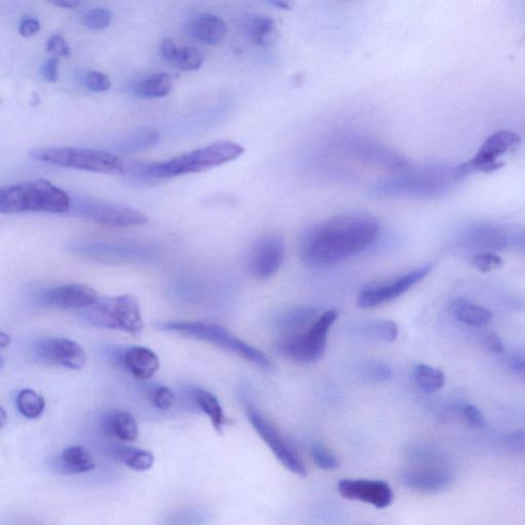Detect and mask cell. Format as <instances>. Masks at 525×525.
Listing matches in <instances>:
<instances>
[{
    "label": "cell",
    "instance_id": "obj_1",
    "mask_svg": "<svg viewBox=\"0 0 525 525\" xmlns=\"http://www.w3.org/2000/svg\"><path fill=\"white\" fill-rule=\"evenodd\" d=\"M381 222L372 214L348 213L309 227L300 240V257L308 266L322 268L352 259L379 240Z\"/></svg>",
    "mask_w": 525,
    "mask_h": 525
},
{
    "label": "cell",
    "instance_id": "obj_2",
    "mask_svg": "<svg viewBox=\"0 0 525 525\" xmlns=\"http://www.w3.org/2000/svg\"><path fill=\"white\" fill-rule=\"evenodd\" d=\"M245 147L232 141H219L158 163L125 164L123 172L141 180H161L211 170L244 156Z\"/></svg>",
    "mask_w": 525,
    "mask_h": 525
},
{
    "label": "cell",
    "instance_id": "obj_3",
    "mask_svg": "<svg viewBox=\"0 0 525 525\" xmlns=\"http://www.w3.org/2000/svg\"><path fill=\"white\" fill-rule=\"evenodd\" d=\"M457 183L456 166L429 164L381 180L372 187L376 197L430 198L440 197Z\"/></svg>",
    "mask_w": 525,
    "mask_h": 525
},
{
    "label": "cell",
    "instance_id": "obj_4",
    "mask_svg": "<svg viewBox=\"0 0 525 525\" xmlns=\"http://www.w3.org/2000/svg\"><path fill=\"white\" fill-rule=\"evenodd\" d=\"M70 195L48 180L37 179L4 186L0 190V212L66 214L71 210Z\"/></svg>",
    "mask_w": 525,
    "mask_h": 525
},
{
    "label": "cell",
    "instance_id": "obj_5",
    "mask_svg": "<svg viewBox=\"0 0 525 525\" xmlns=\"http://www.w3.org/2000/svg\"><path fill=\"white\" fill-rule=\"evenodd\" d=\"M156 327L160 331L173 332L210 343V344L226 350L228 352L240 356L241 359H245L261 368L271 369L273 368L271 359L260 349L247 344L215 323L171 320L158 322Z\"/></svg>",
    "mask_w": 525,
    "mask_h": 525
},
{
    "label": "cell",
    "instance_id": "obj_6",
    "mask_svg": "<svg viewBox=\"0 0 525 525\" xmlns=\"http://www.w3.org/2000/svg\"><path fill=\"white\" fill-rule=\"evenodd\" d=\"M84 315L93 327L132 335L142 333L145 327L139 301L132 294L99 299L95 305L86 309Z\"/></svg>",
    "mask_w": 525,
    "mask_h": 525
},
{
    "label": "cell",
    "instance_id": "obj_7",
    "mask_svg": "<svg viewBox=\"0 0 525 525\" xmlns=\"http://www.w3.org/2000/svg\"><path fill=\"white\" fill-rule=\"evenodd\" d=\"M30 158L38 163L101 174L123 172L125 168L124 161L114 154L85 148H40L32 150Z\"/></svg>",
    "mask_w": 525,
    "mask_h": 525
},
{
    "label": "cell",
    "instance_id": "obj_8",
    "mask_svg": "<svg viewBox=\"0 0 525 525\" xmlns=\"http://www.w3.org/2000/svg\"><path fill=\"white\" fill-rule=\"evenodd\" d=\"M338 313L335 311L322 312L306 331L280 338L279 352L286 359L299 363H312L322 359L326 352L329 329Z\"/></svg>",
    "mask_w": 525,
    "mask_h": 525
},
{
    "label": "cell",
    "instance_id": "obj_9",
    "mask_svg": "<svg viewBox=\"0 0 525 525\" xmlns=\"http://www.w3.org/2000/svg\"><path fill=\"white\" fill-rule=\"evenodd\" d=\"M521 144L520 134L501 130L484 141L474 158L456 166V178L460 182L475 173H494L506 165V158L513 154Z\"/></svg>",
    "mask_w": 525,
    "mask_h": 525
},
{
    "label": "cell",
    "instance_id": "obj_10",
    "mask_svg": "<svg viewBox=\"0 0 525 525\" xmlns=\"http://www.w3.org/2000/svg\"><path fill=\"white\" fill-rule=\"evenodd\" d=\"M335 145L350 158L384 168L392 174L405 172L412 166L409 161L400 153L376 142V141L359 136V134L358 136L356 134L341 136L335 139Z\"/></svg>",
    "mask_w": 525,
    "mask_h": 525
},
{
    "label": "cell",
    "instance_id": "obj_11",
    "mask_svg": "<svg viewBox=\"0 0 525 525\" xmlns=\"http://www.w3.org/2000/svg\"><path fill=\"white\" fill-rule=\"evenodd\" d=\"M77 217L109 227H133L147 223V217L134 208L93 198L72 199L71 210Z\"/></svg>",
    "mask_w": 525,
    "mask_h": 525
},
{
    "label": "cell",
    "instance_id": "obj_12",
    "mask_svg": "<svg viewBox=\"0 0 525 525\" xmlns=\"http://www.w3.org/2000/svg\"><path fill=\"white\" fill-rule=\"evenodd\" d=\"M247 416L255 432L271 449L282 465L298 476H306L307 471L304 463H303L297 449L286 439L284 434L255 408H248Z\"/></svg>",
    "mask_w": 525,
    "mask_h": 525
},
{
    "label": "cell",
    "instance_id": "obj_13",
    "mask_svg": "<svg viewBox=\"0 0 525 525\" xmlns=\"http://www.w3.org/2000/svg\"><path fill=\"white\" fill-rule=\"evenodd\" d=\"M32 352L38 361L45 365L72 370L83 369L87 360L85 349L77 342L59 336L36 341Z\"/></svg>",
    "mask_w": 525,
    "mask_h": 525
},
{
    "label": "cell",
    "instance_id": "obj_14",
    "mask_svg": "<svg viewBox=\"0 0 525 525\" xmlns=\"http://www.w3.org/2000/svg\"><path fill=\"white\" fill-rule=\"evenodd\" d=\"M285 255V241L279 234L262 235L252 248L248 258V271L255 279H271L279 271Z\"/></svg>",
    "mask_w": 525,
    "mask_h": 525
},
{
    "label": "cell",
    "instance_id": "obj_15",
    "mask_svg": "<svg viewBox=\"0 0 525 525\" xmlns=\"http://www.w3.org/2000/svg\"><path fill=\"white\" fill-rule=\"evenodd\" d=\"M432 265H426L400 276L388 284L370 287L363 289L359 298V305L362 308L378 307L392 302L406 294L408 289L426 279Z\"/></svg>",
    "mask_w": 525,
    "mask_h": 525
},
{
    "label": "cell",
    "instance_id": "obj_16",
    "mask_svg": "<svg viewBox=\"0 0 525 525\" xmlns=\"http://www.w3.org/2000/svg\"><path fill=\"white\" fill-rule=\"evenodd\" d=\"M339 494L348 500L359 501L384 509L392 505L393 493L385 481L343 480L338 484Z\"/></svg>",
    "mask_w": 525,
    "mask_h": 525
},
{
    "label": "cell",
    "instance_id": "obj_17",
    "mask_svg": "<svg viewBox=\"0 0 525 525\" xmlns=\"http://www.w3.org/2000/svg\"><path fill=\"white\" fill-rule=\"evenodd\" d=\"M405 486L422 493H440L453 481V476L439 463H423V465L408 469L401 475Z\"/></svg>",
    "mask_w": 525,
    "mask_h": 525
},
{
    "label": "cell",
    "instance_id": "obj_18",
    "mask_svg": "<svg viewBox=\"0 0 525 525\" xmlns=\"http://www.w3.org/2000/svg\"><path fill=\"white\" fill-rule=\"evenodd\" d=\"M99 299L96 289L80 284L58 286L43 295L44 305L59 309H87Z\"/></svg>",
    "mask_w": 525,
    "mask_h": 525
},
{
    "label": "cell",
    "instance_id": "obj_19",
    "mask_svg": "<svg viewBox=\"0 0 525 525\" xmlns=\"http://www.w3.org/2000/svg\"><path fill=\"white\" fill-rule=\"evenodd\" d=\"M187 27L194 39L208 45L221 44L227 35L224 20L210 12H201L194 16Z\"/></svg>",
    "mask_w": 525,
    "mask_h": 525
},
{
    "label": "cell",
    "instance_id": "obj_20",
    "mask_svg": "<svg viewBox=\"0 0 525 525\" xmlns=\"http://www.w3.org/2000/svg\"><path fill=\"white\" fill-rule=\"evenodd\" d=\"M123 360L125 368L129 370L133 378L141 381L152 379L160 367L158 355L151 349L142 346H133L127 349Z\"/></svg>",
    "mask_w": 525,
    "mask_h": 525
},
{
    "label": "cell",
    "instance_id": "obj_21",
    "mask_svg": "<svg viewBox=\"0 0 525 525\" xmlns=\"http://www.w3.org/2000/svg\"><path fill=\"white\" fill-rule=\"evenodd\" d=\"M159 52L161 57L181 70H198L205 62L203 52L199 50L194 46H180L171 38L161 42Z\"/></svg>",
    "mask_w": 525,
    "mask_h": 525
},
{
    "label": "cell",
    "instance_id": "obj_22",
    "mask_svg": "<svg viewBox=\"0 0 525 525\" xmlns=\"http://www.w3.org/2000/svg\"><path fill=\"white\" fill-rule=\"evenodd\" d=\"M100 425L106 435L121 441L133 442L139 436L136 420L125 410H108L101 418Z\"/></svg>",
    "mask_w": 525,
    "mask_h": 525
},
{
    "label": "cell",
    "instance_id": "obj_23",
    "mask_svg": "<svg viewBox=\"0 0 525 525\" xmlns=\"http://www.w3.org/2000/svg\"><path fill=\"white\" fill-rule=\"evenodd\" d=\"M242 32L250 42L261 48H269L279 39V28L274 20L262 15H251L242 20Z\"/></svg>",
    "mask_w": 525,
    "mask_h": 525
},
{
    "label": "cell",
    "instance_id": "obj_24",
    "mask_svg": "<svg viewBox=\"0 0 525 525\" xmlns=\"http://www.w3.org/2000/svg\"><path fill=\"white\" fill-rule=\"evenodd\" d=\"M321 313L319 309L312 307L295 308L281 313L276 320L280 338L306 331Z\"/></svg>",
    "mask_w": 525,
    "mask_h": 525
},
{
    "label": "cell",
    "instance_id": "obj_25",
    "mask_svg": "<svg viewBox=\"0 0 525 525\" xmlns=\"http://www.w3.org/2000/svg\"><path fill=\"white\" fill-rule=\"evenodd\" d=\"M95 467L93 456L82 446L65 448L55 461V468L59 472L67 475L89 472Z\"/></svg>",
    "mask_w": 525,
    "mask_h": 525
},
{
    "label": "cell",
    "instance_id": "obj_26",
    "mask_svg": "<svg viewBox=\"0 0 525 525\" xmlns=\"http://www.w3.org/2000/svg\"><path fill=\"white\" fill-rule=\"evenodd\" d=\"M449 311L455 319L469 327H486L494 320V315L488 308L474 304L466 299L453 301Z\"/></svg>",
    "mask_w": 525,
    "mask_h": 525
},
{
    "label": "cell",
    "instance_id": "obj_27",
    "mask_svg": "<svg viewBox=\"0 0 525 525\" xmlns=\"http://www.w3.org/2000/svg\"><path fill=\"white\" fill-rule=\"evenodd\" d=\"M471 246L481 250H502L507 244L506 234L494 225H478L471 229L467 235Z\"/></svg>",
    "mask_w": 525,
    "mask_h": 525
},
{
    "label": "cell",
    "instance_id": "obj_28",
    "mask_svg": "<svg viewBox=\"0 0 525 525\" xmlns=\"http://www.w3.org/2000/svg\"><path fill=\"white\" fill-rule=\"evenodd\" d=\"M173 78L167 73H156L133 85V93L140 98H164L173 91Z\"/></svg>",
    "mask_w": 525,
    "mask_h": 525
},
{
    "label": "cell",
    "instance_id": "obj_29",
    "mask_svg": "<svg viewBox=\"0 0 525 525\" xmlns=\"http://www.w3.org/2000/svg\"><path fill=\"white\" fill-rule=\"evenodd\" d=\"M159 133L152 129L133 131L121 137L114 143V149L119 152H139L149 149L159 142Z\"/></svg>",
    "mask_w": 525,
    "mask_h": 525
},
{
    "label": "cell",
    "instance_id": "obj_30",
    "mask_svg": "<svg viewBox=\"0 0 525 525\" xmlns=\"http://www.w3.org/2000/svg\"><path fill=\"white\" fill-rule=\"evenodd\" d=\"M355 334L362 338L385 342H394L399 336V327L389 319H374L359 323Z\"/></svg>",
    "mask_w": 525,
    "mask_h": 525
},
{
    "label": "cell",
    "instance_id": "obj_31",
    "mask_svg": "<svg viewBox=\"0 0 525 525\" xmlns=\"http://www.w3.org/2000/svg\"><path fill=\"white\" fill-rule=\"evenodd\" d=\"M193 397L201 412L208 416L215 431L221 433L227 423V419L217 397L204 389L195 390Z\"/></svg>",
    "mask_w": 525,
    "mask_h": 525
},
{
    "label": "cell",
    "instance_id": "obj_32",
    "mask_svg": "<svg viewBox=\"0 0 525 525\" xmlns=\"http://www.w3.org/2000/svg\"><path fill=\"white\" fill-rule=\"evenodd\" d=\"M113 455L124 465L139 472L150 470L154 465V456L146 449L120 446L113 449Z\"/></svg>",
    "mask_w": 525,
    "mask_h": 525
},
{
    "label": "cell",
    "instance_id": "obj_33",
    "mask_svg": "<svg viewBox=\"0 0 525 525\" xmlns=\"http://www.w3.org/2000/svg\"><path fill=\"white\" fill-rule=\"evenodd\" d=\"M414 378L416 385L427 393L440 392L446 385V376L443 372L424 363L416 366Z\"/></svg>",
    "mask_w": 525,
    "mask_h": 525
},
{
    "label": "cell",
    "instance_id": "obj_34",
    "mask_svg": "<svg viewBox=\"0 0 525 525\" xmlns=\"http://www.w3.org/2000/svg\"><path fill=\"white\" fill-rule=\"evenodd\" d=\"M16 405L19 413L25 418L36 420L44 414L45 400L35 390L23 389L17 396Z\"/></svg>",
    "mask_w": 525,
    "mask_h": 525
},
{
    "label": "cell",
    "instance_id": "obj_35",
    "mask_svg": "<svg viewBox=\"0 0 525 525\" xmlns=\"http://www.w3.org/2000/svg\"><path fill=\"white\" fill-rule=\"evenodd\" d=\"M207 514L198 508H186L174 511L166 516L161 525H205Z\"/></svg>",
    "mask_w": 525,
    "mask_h": 525
},
{
    "label": "cell",
    "instance_id": "obj_36",
    "mask_svg": "<svg viewBox=\"0 0 525 525\" xmlns=\"http://www.w3.org/2000/svg\"><path fill=\"white\" fill-rule=\"evenodd\" d=\"M112 22V13L107 9H93L86 12L83 17V24L86 28L102 30Z\"/></svg>",
    "mask_w": 525,
    "mask_h": 525
},
{
    "label": "cell",
    "instance_id": "obj_37",
    "mask_svg": "<svg viewBox=\"0 0 525 525\" xmlns=\"http://www.w3.org/2000/svg\"><path fill=\"white\" fill-rule=\"evenodd\" d=\"M361 375L369 382L382 383L392 380L393 372L385 363L372 361L363 367Z\"/></svg>",
    "mask_w": 525,
    "mask_h": 525
},
{
    "label": "cell",
    "instance_id": "obj_38",
    "mask_svg": "<svg viewBox=\"0 0 525 525\" xmlns=\"http://www.w3.org/2000/svg\"><path fill=\"white\" fill-rule=\"evenodd\" d=\"M311 456L316 465L321 469L334 470L339 466L338 456L321 444H314L311 448Z\"/></svg>",
    "mask_w": 525,
    "mask_h": 525
},
{
    "label": "cell",
    "instance_id": "obj_39",
    "mask_svg": "<svg viewBox=\"0 0 525 525\" xmlns=\"http://www.w3.org/2000/svg\"><path fill=\"white\" fill-rule=\"evenodd\" d=\"M472 265L478 271L482 273H489L496 271V269L502 267L503 260L499 255L491 252H483L477 254L472 258Z\"/></svg>",
    "mask_w": 525,
    "mask_h": 525
},
{
    "label": "cell",
    "instance_id": "obj_40",
    "mask_svg": "<svg viewBox=\"0 0 525 525\" xmlns=\"http://www.w3.org/2000/svg\"><path fill=\"white\" fill-rule=\"evenodd\" d=\"M85 85L92 92L102 93L110 89L111 80L103 72L90 71L85 74Z\"/></svg>",
    "mask_w": 525,
    "mask_h": 525
},
{
    "label": "cell",
    "instance_id": "obj_41",
    "mask_svg": "<svg viewBox=\"0 0 525 525\" xmlns=\"http://www.w3.org/2000/svg\"><path fill=\"white\" fill-rule=\"evenodd\" d=\"M505 448L513 453H525V430H516L503 437Z\"/></svg>",
    "mask_w": 525,
    "mask_h": 525
},
{
    "label": "cell",
    "instance_id": "obj_42",
    "mask_svg": "<svg viewBox=\"0 0 525 525\" xmlns=\"http://www.w3.org/2000/svg\"><path fill=\"white\" fill-rule=\"evenodd\" d=\"M150 400L157 408L160 410L170 409L174 403V394L167 387H158L150 395Z\"/></svg>",
    "mask_w": 525,
    "mask_h": 525
},
{
    "label": "cell",
    "instance_id": "obj_43",
    "mask_svg": "<svg viewBox=\"0 0 525 525\" xmlns=\"http://www.w3.org/2000/svg\"><path fill=\"white\" fill-rule=\"evenodd\" d=\"M45 49L56 57H69L71 52L65 38L60 35H52L46 42Z\"/></svg>",
    "mask_w": 525,
    "mask_h": 525
},
{
    "label": "cell",
    "instance_id": "obj_44",
    "mask_svg": "<svg viewBox=\"0 0 525 525\" xmlns=\"http://www.w3.org/2000/svg\"><path fill=\"white\" fill-rule=\"evenodd\" d=\"M463 415L470 424L476 428H486L487 421L481 410L473 405H466L463 408Z\"/></svg>",
    "mask_w": 525,
    "mask_h": 525
},
{
    "label": "cell",
    "instance_id": "obj_45",
    "mask_svg": "<svg viewBox=\"0 0 525 525\" xmlns=\"http://www.w3.org/2000/svg\"><path fill=\"white\" fill-rule=\"evenodd\" d=\"M42 74L46 82L56 83L59 77V62L56 58L44 61L42 66Z\"/></svg>",
    "mask_w": 525,
    "mask_h": 525
},
{
    "label": "cell",
    "instance_id": "obj_46",
    "mask_svg": "<svg viewBox=\"0 0 525 525\" xmlns=\"http://www.w3.org/2000/svg\"><path fill=\"white\" fill-rule=\"evenodd\" d=\"M40 29V24L36 18H24L19 24V33L24 37L36 36Z\"/></svg>",
    "mask_w": 525,
    "mask_h": 525
},
{
    "label": "cell",
    "instance_id": "obj_47",
    "mask_svg": "<svg viewBox=\"0 0 525 525\" xmlns=\"http://www.w3.org/2000/svg\"><path fill=\"white\" fill-rule=\"evenodd\" d=\"M508 365L518 379L525 383V358L524 356H513L508 360Z\"/></svg>",
    "mask_w": 525,
    "mask_h": 525
},
{
    "label": "cell",
    "instance_id": "obj_48",
    "mask_svg": "<svg viewBox=\"0 0 525 525\" xmlns=\"http://www.w3.org/2000/svg\"><path fill=\"white\" fill-rule=\"evenodd\" d=\"M486 346L491 352L500 354L504 352V344L499 335L495 333H489L484 338Z\"/></svg>",
    "mask_w": 525,
    "mask_h": 525
},
{
    "label": "cell",
    "instance_id": "obj_49",
    "mask_svg": "<svg viewBox=\"0 0 525 525\" xmlns=\"http://www.w3.org/2000/svg\"><path fill=\"white\" fill-rule=\"evenodd\" d=\"M52 4L60 6V8L72 10L77 9L80 3L77 2V0H61V2L52 3Z\"/></svg>",
    "mask_w": 525,
    "mask_h": 525
},
{
    "label": "cell",
    "instance_id": "obj_50",
    "mask_svg": "<svg viewBox=\"0 0 525 525\" xmlns=\"http://www.w3.org/2000/svg\"><path fill=\"white\" fill-rule=\"evenodd\" d=\"M11 343L12 336L9 334H6L5 332L0 333V347H2V349L9 347Z\"/></svg>",
    "mask_w": 525,
    "mask_h": 525
},
{
    "label": "cell",
    "instance_id": "obj_51",
    "mask_svg": "<svg viewBox=\"0 0 525 525\" xmlns=\"http://www.w3.org/2000/svg\"><path fill=\"white\" fill-rule=\"evenodd\" d=\"M12 525H42V524L32 522V521H19L13 522Z\"/></svg>",
    "mask_w": 525,
    "mask_h": 525
},
{
    "label": "cell",
    "instance_id": "obj_52",
    "mask_svg": "<svg viewBox=\"0 0 525 525\" xmlns=\"http://www.w3.org/2000/svg\"><path fill=\"white\" fill-rule=\"evenodd\" d=\"M0 418H2V427L4 428L6 424V414L4 408H2V410H0Z\"/></svg>",
    "mask_w": 525,
    "mask_h": 525
},
{
    "label": "cell",
    "instance_id": "obj_53",
    "mask_svg": "<svg viewBox=\"0 0 525 525\" xmlns=\"http://www.w3.org/2000/svg\"><path fill=\"white\" fill-rule=\"evenodd\" d=\"M520 246H521L522 252L525 254V235H524V237L521 238V242H520Z\"/></svg>",
    "mask_w": 525,
    "mask_h": 525
}]
</instances>
